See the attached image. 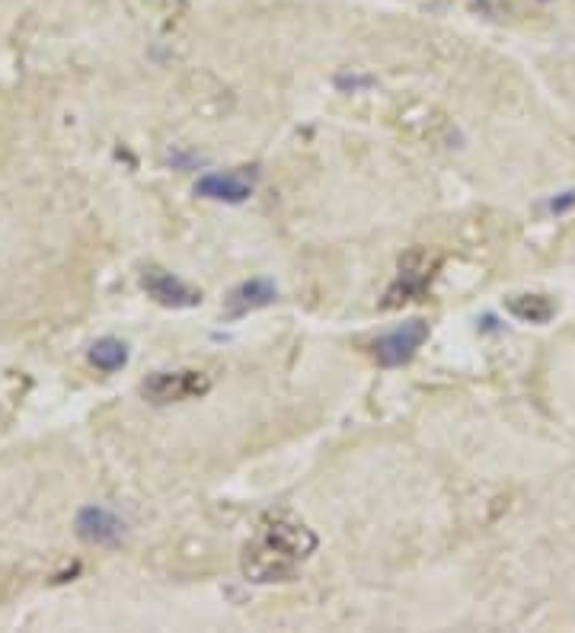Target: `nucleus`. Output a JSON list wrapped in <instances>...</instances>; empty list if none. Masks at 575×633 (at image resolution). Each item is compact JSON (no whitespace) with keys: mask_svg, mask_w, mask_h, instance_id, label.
Listing matches in <instances>:
<instances>
[{"mask_svg":"<svg viewBox=\"0 0 575 633\" xmlns=\"http://www.w3.org/2000/svg\"><path fill=\"white\" fill-rule=\"evenodd\" d=\"M569 208H575V189H572V192H563V196H556V199L550 202V211H553V215H563V211H569Z\"/></svg>","mask_w":575,"mask_h":633,"instance_id":"nucleus-11","label":"nucleus"},{"mask_svg":"<svg viewBox=\"0 0 575 633\" xmlns=\"http://www.w3.org/2000/svg\"><path fill=\"white\" fill-rule=\"evenodd\" d=\"M77 534L87 544L109 547V544H119L122 541L125 522L115 512L103 509V506H87V509H80V515H77Z\"/></svg>","mask_w":575,"mask_h":633,"instance_id":"nucleus-7","label":"nucleus"},{"mask_svg":"<svg viewBox=\"0 0 575 633\" xmlns=\"http://www.w3.org/2000/svg\"><path fill=\"white\" fill-rule=\"evenodd\" d=\"M211 391V378L205 371H154L151 378H144L141 384V394L163 407V403H183V400H195V397H205Z\"/></svg>","mask_w":575,"mask_h":633,"instance_id":"nucleus-2","label":"nucleus"},{"mask_svg":"<svg viewBox=\"0 0 575 633\" xmlns=\"http://www.w3.org/2000/svg\"><path fill=\"white\" fill-rule=\"evenodd\" d=\"M425 339H429V323L413 317V320L400 323L397 330H390V333H384L381 339H377V343H374V359H377V365H384V368H400V365L416 359V352L425 346Z\"/></svg>","mask_w":575,"mask_h":633,"instance_id":"nucleus-3","label":"nucleus"},{"mask_svg":"<svg viewBox=\"0 0 575 633\" xmlns=\"http://www.w3.org/2000/svg\"><path fill=\"white\" fill-rule=\"evenodd\" d=\"M317 550V534L294 515H269L259 525L256 538L246 544L240 570L253 586L288 582L298 566Z\"/></svg>","mask_w":575,"mask_h":633,"instance_id":"nucleus-1","label":"nucleus"},{"mask_svg":"<svg viewBox=\"0 0 575 633\" xmlns=\"http://www.w3.org/2000/svg\"><path fill=\"white\" fill-rule=\"evenodd\" d=\"M505 311L512 314L521 323H537V327H544L556 317L560 311V304H556L550 295H537V291H528V295H512L505 298Z\"/></svg>","mask_w":575,"mask_h":633,"instance_id":"nucleus-9","label":"nucleus"},{"mask_svg":"<svg viewBox=\"0 0 575 633\" xmlns=\"http://www.w3.org/2000/svg\"><path fill=\"white\" fill-rule=\"evenodd\" d=\"M141 288L160 307H170V311H189V307L202 304V291L199 288L186 285L179 275L160 269V266H144L141 269Z\"/></svg>","mask_w":575,"mask_h":633,"instance_id":"nucleus-4","label":"nucleus"},{"mask_svg":"<svg viewBox=\"0 0 575 633\" xmlns=\"http://www.w3.org/2000/svg\"><path fill=\"white\" fill-rule=\"evenodd\" d=\"M275 298H278V288L269 279H250V282H243L230 291L224 314L230 320H237V317H246L250 311H259V307H269Z\"/></svg>","mask_w":575,"mask_h":633,"instance_id":"nucleus-8","label":"nucleus"},{"mask_svg":"<svg viewBox=\"0 0 575 633\" xmlns=\"http://www.w3.org/2000/svg\"><path fill=\"white\" fill-rule=\"evenodd\" d=\"M429 279H432V263L425 259V253H419V250L409 253L403 259V266H400V279L393 282L390 291H387L384 307H400L406 301L419 298L425 291V285H429Z\"/></svg>","mask_w":575,"mask_h":633,"instance_id":"nucleus-5","label":"nucleus"},{"mask_svg":"<svg viewBox=\"0 0 575 633\" xmlns=\"http://www.w3.org/2000/svg\"><path fill=\"white\" fill-rule=\"evenodd\" d=\"M90 362L100 371H119V368L128 365V346L115 336L96 339L93 349H90Z\"/></svg>","mask_w":575,"mask_h":633,"instance_id":"nucleus-10","label":"nucleus"},{"mask_svg":"<svg viewBox=\"0 0 575 633\" xmlns=\"http://www.w3.org/2000/svg\"><path fill=\"white\" fill-rule=\"evenodd\" d=\"M256 180L246 173H208L195 183V196L211 199V202H227V205H243L253 196Z\"/></svg>","mask_w":575,"mask_h":633,"instance_id":"nucleus-6","label":"nucleus"}]
</instances>
